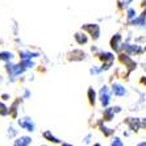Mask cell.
Returning a JSON list of instances; mask_svg holds the SVG:
<instances>
[{"label": "cell", "mask_w": 146, "mask_h": 146, "mask_svg": "<svg viewBox=\"0 0 146 146\" xmlns=\"http://www.w3.org/2000/svg\"><path fill=\"white\" fill-rule=\"evenodd\" d=\"M125 122L128 124L129 129L133 130V132H138L139 128H142L141 126V120H138V119H126Z\"/></svg>", "instance_id": "9"}, {"label": "cell", "mask_w": 146, "mask_h": 146, "mask_svg": "<svg viewBox=\"0 0 146 146\" xmlns=\"http://www.w3.org/2000/svg\"><path fill=\"white\" fill-rule=\"evenodd\" d=\"M99 126H100V130H102V132L104 133V136H106V137L112 136V134H113V132H115V130H113V129H109V128H107V126L104 125V124H103V121H100V122H99Z\"/></svg>", "instance_id": "18"}, {"label": "cell", "mask_w": 146, "mask_h": 146, "mask_svg": "<svg viewBox=\"0 0 146 146\" xmlns=\"http://www.w3.org/2000/svg\"><path fill=\"white\" fill-rule=\"evenodd\" d=\"M145 50H146V48H145Z\"/></svg>", "instance_id": "31"}, {"label": "cell", "mask_w": 146, "mask_h": 146, "mask_svg": "<svg viewBox=\"0 0 146 146\" xmlns=\"http://www.w3.org/2000/svg\"><path fill=\"white\" fill-rule=\"evenodd\" d=\"M141 126H142V128H146V119H142V122H141Z\"/></svg>", "instance_id": "27"}, {"label": "cell", "mask_w": 146, "mask_h": 146, "mask_svg": "<svg viewBox=\"0 0 146 146\" xmlns=\"http://www.w3.org/2000/svg\"><path fill=\"white\" fill-rule=\"evenodd\" d=\"M8 113H9V109L4 106L3 103H0V115H1V116H5V115H8Z\"/></svg>", "instance_id": "22"}, {"label": "cell", "mask_w": 146, "mask_h": 146, "mask_svg": "<svg viewBox=\"0 0 146 146\" xmlns=\"http://www.w3.org/2000/svg\"><path fill=\"white\" fill-rule=\"evenodd\" d=\"M111 145H112V146H122L124 143L121 142V139H120L119 137H115V138H113V141L111 142Z\"/></svg>", "instance_id": "23"}, {"label": "cell", "mask_w": 146, "mask_h": 146, "mask_svg": "<svg viewBox=\"0 0 146 146\" xmlns=\"http://www.w3.org/2000/svg\"><path fill=\"white\" fill-rule=\"evenodd\" d=\"M113 111H115V113H120L121 112V107H113Z\"/></svg>", "instance_id": "25"}, {"label": "cell", "mask_w": 146, "mask_h": 146, "mask_svg": "<svg viewBox=\"0 0 146 146\" xmlns=\"http://www.w3.org/2000/svg\"><path fill=\"white\" fill-rule=\"evenodd\" d=\"M13 58V54L11 51H1L0 53V61H4V62H8Z\"/></svg>", "instance_id": "19"}, {"label": "cell", "mask_w": 146, "mask_h": 146, "mask_svg": "<svg viewBox=\"0 0 146 146\" xmlns=\"http://www.w3.org/2000/svg\"><path fill=\"white\" fill-rule=\"evenodd\" d=\"M113 117H115V111H113V108L104 109V113H103V121H112Z\"/></svg>", "instance_id": "14"}, {"label": "cell", "mask_w": 146, "mask_h": 146, "mask_svg": "<svg viewBox=\"0 0 146 146\" xmlns=\"http://www.w3.org/2000/svg\"><path fill=\"white\" fill-rule=\"evenodd\" d=\"M90 139H91V136H87V137L84 138V142H86V143H90Z\"/></svg>", "instance_id": "28"}, {"label": "cell", "mask_w": 146, "mask_h": 146, "mask_svg": "<svg viewBox=\"0 0 146 146\" xmlns=\"http://www.w3.org/2000/svg\"><path fill=\"white\" fill-rule=\"evenodd\" d=\"M86 58V53L83 50H72L68 54V59L70 61H83Z\"/></svg>", "instance_id": "10"}, {"label": "cell", "mask_w": 146, "mask_h": 146, "mask_svg": "<svg viewBox=\"0 0 146 146\" xmlns=\"http://www.w3.org/2000/svg\"><path fill=\"white\" fill-rule=\"evenodd\" d=\"M20 65L23 66V67H24L25 70H27V68H32V67H34V63L31 61V59H21Z\"/></svg>", "instance_id": "20"}, {"label": "cell", "mask_w": 146, "mask_h": 146, "mask_svg": "<svg viewBox=\"0 0 146 146\" xmlns=\"http://www.w3.org/2000/svg\"><path fill=\"white\" fill-rule=\"evenodd\" d=\"M109 45H111V48L113 49L115 51H119L120 49H121L122 46V38H121V34H115L112 38H111V42H109Z\"/></svg>", "instance_id": "7"}, {"label": "cell", "mask_w": 146, "mask_h": 146, "mask_svg": "<svg viewBox=\"0 0 146 146\" xmlns=\"http://www.w3.org/2000/svg\"><path fill=\"white\" fill-rule=\"evenodd\" d=\"M87 95H88L90 104H91V106H95V103H96V92H95V90L92 88V87H90L88 92H87Z\"/></svg>", "instance_id": "16"}, {"label": "cell", "mask_w": 146, "mask_h": 146, "mask_svg": "<svg viewBox=\"0 0 146 146\" xmlns=\"http://www.w3.org/2000/svg\"><path fill=\"white\" fill-rule=\"evenodd\" d=\"M138 146H146V142H141V143H138Z\"/></svg>", "instance_id": "30"}, {"label": "cell", "mask_w": 146, "mask_h": 146, "mask_svg": "<svg viewBox=\"0 0 146 146\" xmlns=\"http://www.w3.org/2000/svg\"><path fill=\"white\" fill-rule=\"evenodd\" d=\"M126 17H128V20H133V19L136 17V9H134V8H128V11H126Z\"/></svg>", "instance_id": "21"}, {"label": "cell", "mask_w": 146, "mask_h": 146, "mask_svg": "<svg viewBox=\"0 0 146 146\" xmlns=\"http://www.w3.org/2000/svg\"><path fill=\"white\" fill-rule=\"evenodd\" d=\"M112 94L115 96H125L126 95V88L120 83H113L112 84Z\"/></svg>", "instance_id": "8"}, {"label": "cell", "mask_w": 146, "mask_h": 146, "mask_svg": "<svg viewBox=\"0 0 146 146\" xmlns=\"http://www.w3.org/2000/svg\"><path fill=\"white\" fill-rule=\"evenodd\" d=\"M32 143V138L28 136H24V137H20V138H17L16 141L13 142V145L16 146H28Z\"/></svg>", "instance_id": "12"}, {"label": "cell", "mask_w": 146, "mask_h": 146, "mask_svg": "<svg viewBox=\"0 0 146 146\" xmlns=\"http://www.w3.org/2000/svg\"><path fill=\"white\" fill-rule=\"evenodd\" d=\"M17 122H19L20 128L25 129L27 132H34V128H36V125H34V122L32 121L31 117H24V119H20Z\"/></svg>", "instance_id": "5"}, {"label": "cell", "mask_w": 146, "mask_h": 146, "mask_svg": "<svg viewBox=\"0 0 146 146\" xmlns=\"http://www.w3.org/2000/svg\"><path fill=\"white\" fill-rule=\"evenodd\" d=\"M119 58H120V62H121L122 65H125V67L129 68V71H133V70L137 67V63L129 57L128 53H122V54H120Z\"/></svg>", "instance_id": "4"}, {"label": "cell", "mask_w": 146, "mask_h": 146, "mask_svg": "<svg viewBox=\"0 0 146 146\" xmlns=\"http://www.w3.org/2000/svg\"><path fill=\"white\" fill-rule=\"evenodd\" d=\"M99 99H100V103H102L103 107H108L109 102H111V91L107 86H103L100 92H99Z\"/></svg>", "instance_id": "2"}, {"label": "cell", "mask_w": 146, "mask_h": 146, "mask_svg": "<svg viewBox=\"0 0 146 146\" xmlns=\"http://www.w3.org/2000/svg\"><path fill=\"white\" fill-rule=\"evenodd\" d=\"M5 70H7V72L9 74V76L12 79H15L16 76H19V75L24 74L25 68L23 67V66L19 63V65H13V63H11L9 61L5 62Z\"/></svg>", "instance_id": "1"}, {"label": "cell", "mask_w": 146, "mask_h": 146, "mask_svg": "<svg viewBox=\"0 0 146 146\" xmlns=\"http://www.w3.org/2000/svg\"><path fill=\"white\" fill-rule=\"evenodd\" d=\"M29 96H31V92L28 91V90H25V94H24V98H25V99H28V98H29Z\"/></svg>", "instance_id": "26"}, {"label": "cell", "mask_w": 146, "mask_h": 146, "mask_svg": "<svg viewBox=\"0 0 146 146\" xmlns=\"http://www.w3.org/2000/svg\"><path fill=\"white\" fill-rule=\"evenodd\" d=\"M74 38L79 45H86L88 42V37L86 36V33H80V32H79V33H75Z\"/></svg>", "instance_id": "13"}, {"label": "cell", "mask_w": 146, "mask_h": 146, "mask_svg": "<svg viewBox=\"0 0 146 146\" xmlns=\"http://www.w3.org/2000/svg\"><path fill=\"white\" fill-rule=\"evenodd\" d=\"M16 130H15L13 129V128H9V129H8V136H9V137H15V136H16Z\"/></svg>", "instance_id": "24"}, {"label": "cell", "mask_w": 146, "mask_h": 146, "mask_svg": "<svg viewBox=\"0 0 146 146\" xmlns=\"http://www.w3.org/2000/svg\"><path fill=\"white\" fill-rule=\"evenodd\" d=\"M130 25L134 27H139V28H145L146 27V11H143V13L138 17H134L133 20H129Z\"/></svg>", "instance_id": "6"}, {"label": "cell", "mask_w": 146, "mask_h": 146, "mask_svg": "<svg viewBox=\"0 0 146 146\" xmlns=\"http://www.w3.org/2000/svg\"><path fill=\"white\" fill-rule=\"evenodd\" d=\"M82 31H87L94 40H98L100 37V27L98 24H86L82 27Z\"/></svg>", "instance_id": "3"}, {"label": "cell", "mask_w": 146, "mask_h": 146, "mask_svg": "<svg viewBox=\"0 0 146 146\" xmlns=\"http://www.w3.org/2000/svg\"><path fill=\"white\" fill-rule=\"evenodd\" d=\"M141 83L146 86V76H142V78H141Z\"/></svg>", "instance_id": "29"}, {"label": "cell", "mask_w": 146, "mask_h": 146, "mask_svg": "<svg viewBox=\"0 0 146 146\" xmlns=\"http://www.w3.org/2000/svg\"><path fill=\"white\" fill-rule=\"evenodd\" d=\"M44 138H46L48 141H50V142L53 143H61L62 141L59 138H57V137L53 134V133L50 132V130H46V132H44Z\"/></svg>", "instance_id": "15"}, {"label": "cell", "mask_w": 146, "mask_h": 146, "mask_svg": "<svg viewBox=\"0 0 146 146\" xmlns=\"http://www.w3.org/2000/svg\"><path fill=\"white\" fill-rule=\"evenodd\" d=\"M38 53H32V51H20L21 59H32V58L38 57Z\"/></svg>", "instance_id": "17"}, {"label": "cell", "mask_w": 146, "mask_h": 146, "mask_svg": "<svg viewBox=\"0 0 146 146\" xmlns=\"http://www.w3.org/2000/svg\"><path fill=\"white\" fill-rule=\"evenodd\" d=\"M98 58L103 63H113V59H115L112 53H99Z\"/></svg>", "instance_id": "11"}]
</instances>
